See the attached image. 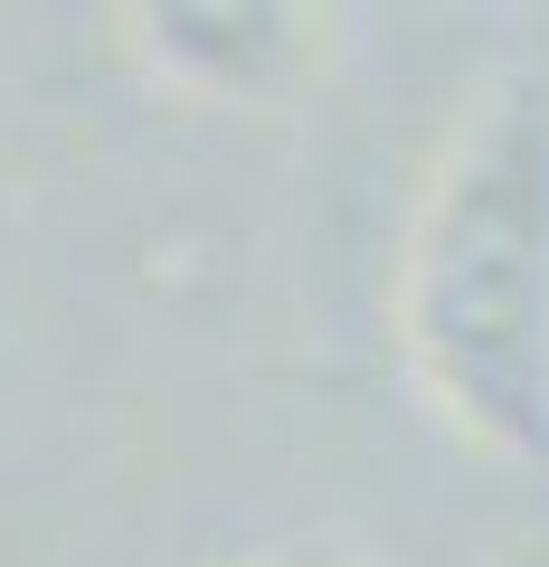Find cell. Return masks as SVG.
<instances>
[{"mask_svg": "<svg viewBox=\"0 0 549 567\" xmlns=\"http://www.w3.org/2000/svg\"><path fill=\"white\" fill-rule=\"evenodd\" d=\"M398 350L465 445L549 464V76H502L427 171L398 256Z\"/></svg>", "mask_w": 549, "mask_h": 567, "instance_id": "1", "label": "cell"}, {"mask_svg": "<svg viewBox=\"0 0 549 567\" xmlns=\"http://www.w3.org/2000/svg\"><path fill=\"white\" fill-rule=\"evenodd\" d=\"M123 29L152 76L200 104H265L304 66L313 0H123Z\"/></svg>", "mask_w": 549, "mask_h": 567, "instance_id": "2", "label": "cell"}]
</instances>
